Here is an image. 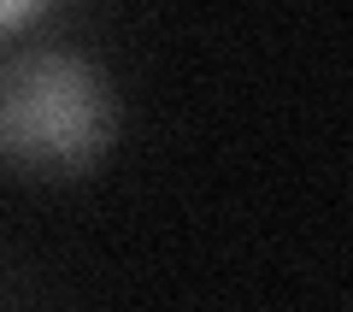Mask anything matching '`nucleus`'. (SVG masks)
<instances>
[{"mask_svg":"<svg viewBox=\"0 0 353 312\" xmlns=\"http://www.w3.org/2000/svg\"><path fill=\"white\" fill-rule=\"evenodd\" d=\"M118 130L101 65L71 48L0 53V165L30 177H83Z\"/></svg>","mask_w":353,"mask_h":312,"instance_id":"f257e3e1","label":"nucleus"},{"mask_svg":"<svg viewBox=\"0 0 353 312\" xmlns=\"http://www.w3.org/2000/svg\"><path fill=\"white\" fill-rule=\"evenodd\" d=\"M48 0H0V30H18V24H30V18L41 12Z\"/></svg>","mask_w":353,"mask_h":312,"instance_id":"f03ea898","label":"nucleus"}]
</instances>
